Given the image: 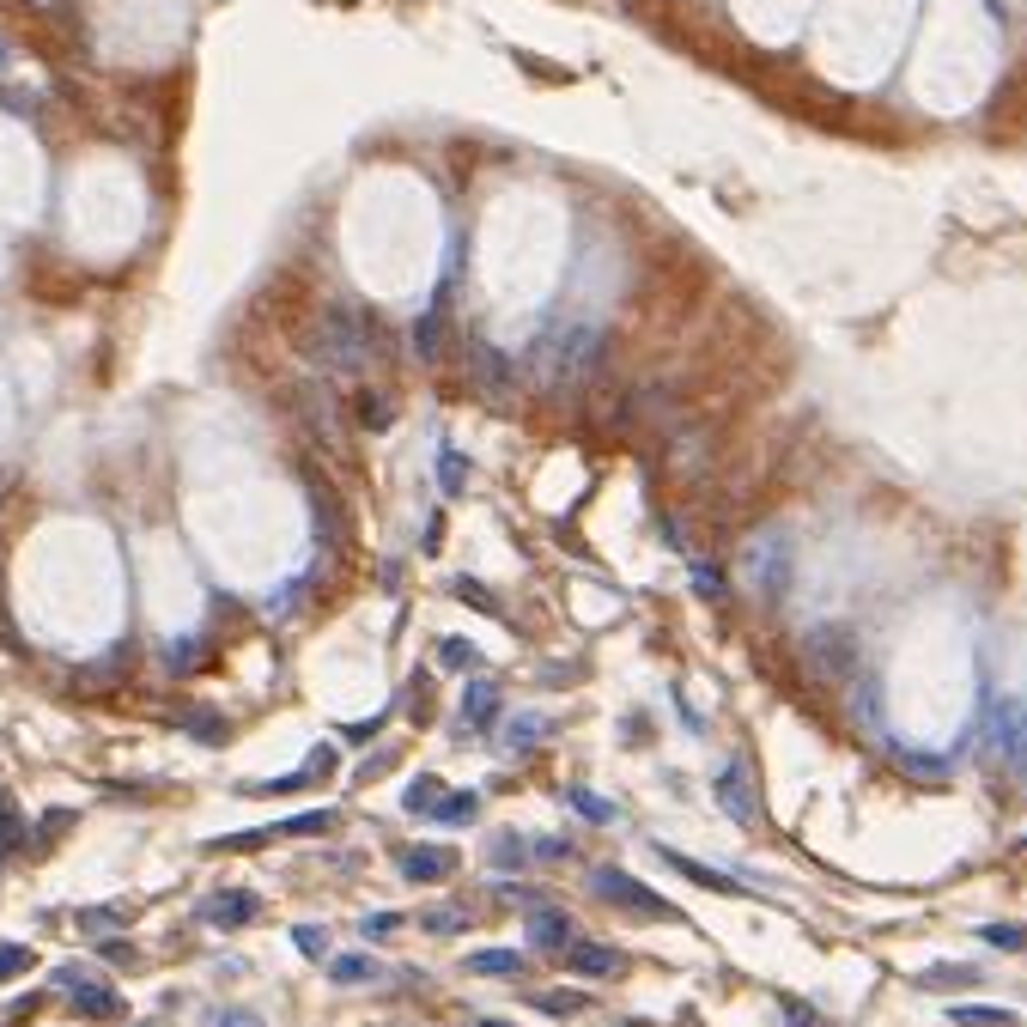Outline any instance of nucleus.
Wrapping results in <instances>:
<instances>
[{"label":"nucleus","mask_w":1027,"mask_h":1027,"mask_svg":"<svg viewBox=\"0 0 1027 1027\" xmlns=\"http://www.w3.org/2000/svg\"><path fill=\"white\" fill-rule=\"evenodd\" d=\"M67 979V991H73V1003L86 1009V1015H116L122 1003H116V991H104L98 979H86V973H61Z\"/></svg>","instance_id":"obj_4"},{"label":"nucleus","mask_w":1027,"mask_h":1027,"mask_svg":"<svg viewBox=\"0 0 1027 1027\" xmlns=\"http://www.w3.org/2000/svg\"><path fill=\"white\" fill-rule=\"evenodd\" d=\"M596 894H602L608 906L639 912V918H675V906H669V900H657L651 888H639V882L626 876V869H596Z\"/></svg>","instance_id":"obj_2"},{"label":"nucleus","mask_w":1027,"mask_h":1027,"mask_svg":"<svg viewBox=\"0 0 1027 1027\" xmlns=\"http://www.w3.org/2000/svg\"><path fill=\"white\" fill-rule=\"evenodd\" d=\"M414 347H420V359H426V365H438V353H444V316H438V310L414 329Z\"/></svg>","instance_id":"obj_10"},{"label":"nucleus","mask_w":1027,"mask_h":1027,"mask_svg":"<svg viewBox=\"0 0 1027 1027\" xmlns=\"http://www.w3.org/2000/svg\"><path fill=\"white\" fill-rule=\"evenodd\" d=\"M207 918H213V924H250V918H256V894H219V900L207 906Z\"/></svg>","instance_id":"obj_9"},{"label":"nucleus","mask_w":1027,"mask_h":1027,"mask_svg":"<svg viewBox=\"0 0 1027 1027\" xmlns=\"http://www.w3.org/2000/svg\"><path fill=\"white\" fill-rule=\"evenodd\" d=\"M359 426H389V395L359 389Z\"/></svg>","instance_id":"obj_13"},{"label":"nucleus","mask_w":1027,"mask_h":1027,"mask_svg":"<svg viewBox=\"0 0 1027 1027\" xmlns=\"http://www.w3.org/2000/svg\"><path fill=\"white\" fill-rule=\"evenodd\" d=\"M444 663H450V669H462V663H468V645H462V639H450V645H444Z\"/></svg>","instance_id":"obj_26"},{"label":"nucleus","mask_w":1027,"mask_h":1027,"mask_svg":"<svg viewBox=\"0 0 1027 1027\" xmlns=\"http://www.w3.org/2000/svg\"><path fill=\"white\" fill-rule=\"evenodd\" d=\"M468 973H523V955H511V948H487V955H474Z\"/></svg>","instance_id":"obj_11"},{"label":"nucleus","mask_w":1027,"mask_h":1027,"mask_svg":"<svg viewBox=\"0 0 1027 1027\" xmlns=\"http://www.w3.org/2000/svg\"><path fill=\"white\" fill-rule=\"evenodd\" d=\"M402 869H408L414 882H444L450 869H456V851H408Z\"/></svg>","instance_id":"obj_5"},{"label":"nucleus","mask_w":1027,"mask_h":1027,"mask_svg":"<svg viewBox=\"0 0 1027 1027\" xmlns=\"http://www.w3.org/2000/svg\"><path fill=\"white\" fill-rule=\"evenodd\" d=\"M955 1021L961 1027H1009V1015H997V1009H961Z\"/></svg>","instance_id":"obj_16"},{"label":"nucleus","mask_w":1027,"mask_h":1027,"mask_svg":"<svg viewBox=\"0 0 1027 1027\" xmlns=\"http://www.w3.org/2000/svg\"><path fill=\"white\" fill-rule=\"evenodd\" d=\"M420 924H426V930H438V936H450V930L462 924V912H426Z\"/></svg>","instance_id":"obj_21"},{"label":"nucleus","mask_w":1027,"mask_h":1027,"mask_svg":"<svg viewBox=\"0 0 1027 1027\" xmlns=\"http://www.w3.org/2000/svg\"><path fill=\"white\" fill-rule=\"evenodd\" d=\"M213 1027H262V1021H256V1015H237V1009H231V1015H213Z\"/></svg>","instance_id":"obj_24"},{"label":"nucleus","mask_w":1027,"mask_h":1027,"mask_svg":"<svg viewBox=\"0 0 1027 1027\" xmlns=\"http://www.w3.org/2000/svg\"><path fill=\"white\" fill-rule=\"evenodd\" d=\"M572 803H578V815H590V821H608V815H614L608 803H596V797H590V790H572Z\"/></svg>","instance_id":"obj_19"},{"label":"nucleus","mask_w":1027,"mask_h":1027,"mask_svg":"<svg viewBox=\"0 0 1027 1027\" xmlns=\"http://www.w3.org/2000/svg\"><path fill=\"white\" fill-rule=\"evenodd\" d=\"M481 1027H505V1021H481Z\"/></svg>","instance_id":"obj_28"},{"label":"nucleus","mask_w":1027,"mask_h":1027,"mask_svg":"<svg viewBox=\"0 0 1027 1027\" xmlns=\"http://www.w3.org/2000/svg\"><path fill=\"white\" fill-rule=\"evenodd\" d=\"M541 1009H547V1015H578L584 997H541Z\"/></svg>","instance_id":"obj_22"},{"label":"nucleus","mask_w":1027,"mask_h":1027,"mask_svg":"<svg viewBox=\"0 0 1027 1027\" xmlns=\"http://www.w3.org/2000/svg\"><path fill=\"white\" fill-rule=\"evenodd\" d=\"M718 797H724V803H730V809H736V815H742V821H754V803H748V797H742V772H736V766H730V772H724V784H718Z\"/></svg>","instance_id":"obj_12"},{"label":"nucleus","mask_w":1027,"mask_h":1027,"mask_svg":"<svg viewBox=\"0 0 1027 1027\" xmlns=\"http://www.w3.org/2000/svg\"><path fill=\"white\" fill-rule=\"evenodd\" d=\"M377 341H383L377 316L347 310V304H316L304 323H298V347H304V359H310V365H323V371H335V377L365 371Z\"/></svg>","instance_id":"obj_1"},{"label":"nucleus","mask_w":1027,"mask_h":1027,"mask_svg":"<svg viewBox=\"0 0 1027 1027\" xmlns=\"http://www.w3.org/2000/svg\"><path fill=\"white\" fill-rule=\"evenodd\" d=\"M31 967V948H0V979H13Z\"/></svg>","instance_id":"obj_18"},{"label":"nucleus","mask_w":1027,"mask_h":1027,"mask_svg":"<svg viewBox=\"0 0 1027 1027\" xmlns=\"http://www.w3.org/2000/svg\"><path fill=\"white\" fill-rule=\"evenodd\" d=\"M468 377H474V389H481V395H493V402H511V395H517V365L505 353H493V347H474L468 353Z\"/></svg>","instance_id":"obj_3"},{"label":"nucleus","mask_w":1027,"mask_h":1027,"mask_svg":"<svg viewBox=\"0 0 1027 1027\" xmlns=\"http://www.w3.org/2000/svg\"><path fill=\"white\" fill-rule=\"evenodd\" d=\"M493 705H499V693H493V687H474V693L462 699V711H468V724H487V718H493Z\"/></svg>","instance_id":"obj_14"},{"label":"nucleus","mask_w":1027,"mask_h":1027,"mask_svg":"<svg viewBox=\"0 0 1027 1027\" xmlns=\"http://www.w3.org/2000/svg\"><path fill=\"white\" fill-rule=\"evenodd\" d=\"M408 809H438V778H420L408 790Z\"/></svg>","instance_id":"obj_17"},{"label":"nucleus","mask_w":1027,"mask_h":1027,"mask_svg":"<svg viewBox=\"0 0 1027 1027\" xmlns=\"http://www.w3.org/2000/svg\"><path fill=\"white\" fill-rule=\"evenodd\" d=\"M335 979H341V985H359V979H371V961L347 955V961H335Z\"/></svg>","instance_id":"obj_15"},{"label":"nucleus","mask_w":1027,"mask_h":1027,"mask_svg":"<svg viewBox=\"0 0 1027 1027\" xmlns=\"http://www.w3.org/2000/svg\"><path fill=\"white\" fill-rule=\"evenodd\" d=\"M395 924H402V918H395V912H377V918H365V936H389Z\"/></svg>","instance_id":"obj_23"},{"label":"nucleus","mask_w":1027,"mask_h":1027,"mask_svg":"<svg viewBox=\"0 0 1027 1027\" xmlns=\"http://www.w3.org/2000/svg\"><path fill=\"white\" fill-rule=\"evenodd\" d=\"M529 936H535L541 948H572V918H566V912H535V918H529Z\"/></svg>","instance_id":"obj_7"},{"label":"nucleus","mask_w":1027,"mask_h":1027,"mask_svg":"<svg viewBox=\"0 0 1027 1027\" xmlns=\"http://www.w3.org/2000/svg\"><path fill=\"white\" fill-rule=\"evenodd\" d=\"M991 942H997V948H1021V942H1027V936H1021V930H1015V924H1009V930H991Z\"/></svg>","instance_id":"obj_27"},{"label":"nucleus","mask_w":1027,"mask_h":1027,"mask_svg":"<svg viewBox=\"0 0 1027 1027\" xmlns=\"http://www.w3.org/2000/svg\"><path fill=\"white\" fill-rule=\"evenodd\" d=\"M663 863L669 869H681V876L687 882H699V888H718V894H742L730 876H718V869H705V863H693V857H681V851H663Z\"/></svg>","instance_id":"obj_6"},{"label":"nucleus","mask_w":1027,"mask_h":1027,"mask_svg":"<svg viewBox=\"0 0 1027 1027\" xmlns=\"http://www.w3.org/2000/svg\"><path fill=\"white\" fill-rule=\"evenodd\" d=\"M298 948H304V955H323V936H316V930L304 924V930H298Z\"/></svg>","instance_id":"obj_25"},{"label":"nucleus","mask_w":1027,"mask_h":1027,"mask_svg":"<svg viewBox=\"0 0 1027 1027\" xmlns=\"http://www.w3.org/2000/svg\"><path fill=\"white\" fill-rule=\"evenodd\" d=\"M438 815L444 821H468L474 815V797H450V803H438Z\"/></svg>","instance_id":"obj_20"},{"label":"nucleus","mask_w":1027,"mask_h":1027,"mask_svg":"<svg viewBox=\"0 0 1027 1027\" xmlns=\"http://www.w3.org/2000/svg\"><path fill=\"white\" fill-rule=\"evenodd\" d=\"M572 973H620V955L614 948H596V942H572Z\"/></svg>","instance_id":"obj_8"}]
</instances>
